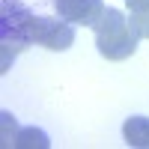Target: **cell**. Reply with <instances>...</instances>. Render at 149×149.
<instances>
[{
    "label": "cell",
    "instance_id": "1",
    "mask_svg": "<svg viewBox=\"0 0 149 149\" xmlns=\"http://www.w3.org/2000/svg\"><path fill=\"white\" fill-rule=\"evenodd\" d=\"M33 21H36V15L24 3H18V0H3V6H0V33H3L0 72H9V63L27 45H33Z\"/></svg>",
    "mask_w": 149,
    "mask_h": 149
},
{
    "label": "cell",
    "instance_id": "3",
    "mask_svg": "<svg viewBox=\"0 0 149 149\" xmlns=\"http://www.w3.org/2000/svg\"><path fill=\"white\" fill-rule=\"evenodd\" d=\"M33 42L48 48V51H66L74 42V24H69L66 18L39 15L33 21Z\"/></svg>",
    "mask_w": 149,
    "mask_h": 149
},
{
    "label": "cell",
    "instance_id": "5",
    "mask_svg": "<svg viewBox=\"0 0 149 149\" xmlns=\"http://www.w3.org/2000/svg\"><path fill=\"white\" fill-rule=\"evenodd\" d=\"M122 137L128 146H149V116H128L122 125Z\"/></svg>",
    "mask_w": 149,
    "mask_h": 149
},
{
    "label": "cell",
    "instance_id": "7",
    "mask_svg": "<svg viewBox=\"0 0 149 149\" xmlns=\"http://www.w3.org/2000/svg\"><path fill=\"white\" fill-rule=\"evenodd\" d=\"M51 140H48V134L45 131H36V128H24V131H18L15 134V143L12 146H18V149H33V146H48Z\"/></svg>",
    "mask_w": 149,
    "mask_h": 149
},
{
    "label": "cell",
    "instance_id": "4",
    "mask_svg": "<svg viewBox=\"0 0 149 149\" xmlns=\"http://www.w3.org/2000/svg\"><path fill=\"white\" fill-rule=\"evenodd\" d=\"M54 9L69 24H84V27H95L98 18L107 12L104 0H54Z\"/></svg>",
    "mask_w": 149,
    "mask_h": 149
},
{
    "label": "cell",
    "instance_id": "6",
    "mask_svg": "<svg viewBox=\"0 0 149 149\" xmlns=\"http://www.w3.org/2000/svg\"><path fill=\"white\" fill-rule=\"evenodd\" d=\"M128 21L140 39H149V0H125Z\"/></svg>",
    "mask_w": 149,
    "mask_h": 149
},
{
    "label": "cell",
    "instance_id": "2",
    "mask_svg": "<svg viewBox=\"0 0 149 149\" xmlns=\"http://www.w3.org/2000/svg\"><path fill=\"white\" fill-rule=\"evenodd\" d=\"M95 45H98V54L104 60H125L137 51V42L140 36L134 33L131 21L122 15L119 9H107L95 24Z\"/></svg>",
    "mask_w": 149,
    "mask_h": 149
}]
</instances>
